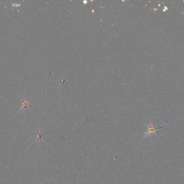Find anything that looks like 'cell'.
Returning <instances> with one entry per match:
<instances>
[{"label": "cell", "instance_id": "1", "mask_svg": "<svg viewBox=\"0 0 184 184\" xmlns=\"http://www.w3.org/2000/svg\"><path fill=\"white\" fill-rule=\"evenodd\" d=\"M29 100L27 98L25 97V96H22L21 97V107L19 111H23V110H26V109L30 108V102Z\"/></svg>", "mask_w": 184, "mask_h": 184}]
</instances>
